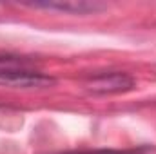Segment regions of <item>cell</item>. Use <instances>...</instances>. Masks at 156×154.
Returning a JSON list of instances; mask_svg holds the SVG:
<instances>
[{
  "label": "cell",
  "instance_id": "6da1fadb",
  "mask_svg": "<svg viewBox=\"0 0 156 154\" xmlns=\"http://www.w3.org/2000/svg\"><path fill=\"white\" fill-rule=\"evenodd\" d=\"M56 80L37 69V64L26 56L0 54V85L13 89H44Z\"/></svg>",
  "mask_w": 156,
  "mask_h": 154
},
{
  "label": "cell",
  "instance_id": "7a4b0ae2",
  "mask_svg": "<svg viewBox=\"0 0 156 154\" xmlns=\"http://www.w3.org/2000/svg\"><path fill=\"white\" fill-rule=\"evenodd\" d=\"M134 78L127 73L109 71V73H96L85 78L83 85L93 94H120L127 93L134 87Z\"/></svg>",
  "mask_w": 156,
  "mask_h": 154
},
{
  "label": "cell",
  "instance_id": "3957f363",
  "mask_svg": "<svg viewBox=\"0 0 156 154\" xmlns=\"http://www.w3.org/2000/svg\"><path fill=\"white\" fill-rule=\"evenodd\" d=\"M35 7H44V9H56V11H64V13H73V15H87V13H96L100 9H104V4L98 2H37L33 4Z\"/></svg>",
  "mask_w": 156,
  "mask_h": 154
},
{
  "label": "cell",
  "instance_id": "277c9868",
  "mask_svg": "<svg viewBox=\"0 0 156 154\" xmlns=\"http://www.w3.org/2000/svg\"><path fill=\"white\" fill-rule=\"evenodd\" d=\"M149 147H136V149H94V151H67L58 154H145Z\"/></svg>",
  "mask_w": 156,
  "mask_h": 154
}]
</instances>
